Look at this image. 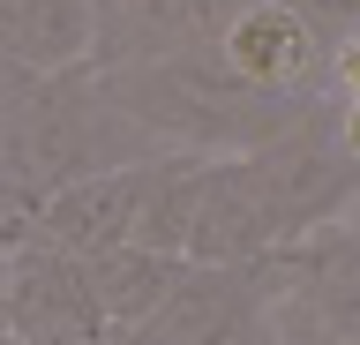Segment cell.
Returning a JSON list of instances; mask_svg holds the SVG:
<instances>
[{
  "label": "cell",
  "instance_id": "obj_17",
  "mask_svg": "<svg viewBox=\"0 0 360 345\" xmlns=\"http://www.w3.org/2000/svg\"><path fill=\"white\" fill-rule=\"evenodd\" d=\"M105 8H112V0H98V15H105Z\"/></svg>",
  "mask_w": 360,
  "mask_h": 345
},
{
  "label": "cell",
  "instance_id": "obj_11",
  "mask_svg": "<svg viewBox=\"0 0 360 345\" xmlns=\"http://www.w3.org/2000/svg\"><path fill=\"white\" fill-rule=\"evenodd\" d=\"M285 8H300V15H308V30H315L330 53L360 30V0H285Z\"/></svg>",
  "mask_w": 360,
  "mask_h": 345
},
{
  "label": "cell",
  "instance_id": "obj_13",
  "mask_svg": "<svg viewBox=\"0 0 360 345\" xmlns=\"http://www.w3.org/2000/svg\"><path fill=\"white\" fill-rule=\"evenodd\" d=\"M330 75H338V98H360V30L330 53Z\"/></svg>",
  "mask_w": 360,
  "mask_h": 345
},
{
  "label": "cell",
  "instance_id": "obj_7",
  "mask_svg": "<svg viewBox=\"0 0 360 345\" xmlns=\"http://www.w3.org/2000/svg\"><path fill=\"white\" fill-rule=\"evenodd\" d=\"M158 158H165V150H158ZM158 158H135V165H112V173H90V181L53 188L30 240L75 255V263H90V255L135 240V226H143V195H150V165H158Z\"/></svg>",
  "mask_w": 360,
  "mask_h": 345
},
{
  "label": "cell",
  "instance_id": "obj_1",
  "mask_svg": "<svg viewBox=\"0 0 360 345\" xmlns=\"http://www.w3.org/2000/svg\"><path fill=\"white\" fill-rule=\"evenodd\" d=\"M98 68V60H90ZM112 83V98L128 105L143 128H150L165 150H202V158H233V150H255L278 128L323 105V98H270L255 83L218 60V46L173 53V60H143V68H98Z\"/></svg>",
  "mask_w": 360,
  "mask_h": 345
},
{
  "label": "cell",
  "instance_id": "obj_18",
  "mask_svg": "<svg viewBox=\"0 0 360 345\" xmlns=\"http://www.w3.org/2000/svg\"><path fill=\"white\" fill-rule=\"evenodd\" d=\"M90 8H98V0H90Z\"/></svg>",
  "mask_w": 360,
  "mask_h": 345
},
{
  "label": "cell",
  "instance_id": "obj_12",
  "mask_svg": "<svg viewBox=\"0 0 360 345\" xmlns=\"http://www.w3.org/2000/svg\"><path fill=\"white\" fill-rule=\"evenodd\" d=\"M38 83H45V75H38V68H30V60H15V53L0 46V128H8V120H15V113H22V98L38 91Z\"/></svg>",
  "mask_w": 360,
  "mask_h": 345
},
{
  "label": "cell",
  "instance_id": "obj_19",
  "mask_svg": "<svg viewBox=\"0 0 360 345\" xmlns=\"http://www.w3.org/2000/svg\"><path fill=\"white\" fill-rule=\"evenodd\" d=\"M353 218H360V210H353Z\"/></svg>",
  "mask_w": 360,
  "mask_h": 345
},
{
  "label": "cell",
  "instance_id": "obj_14",
  "mask_svg": "<svg viewBox=\"0 0 360 345\" xmlns=\"http://www.w3.org/2000/svg\"><path fill=\"white\" fill-rule=\"evenodd\" d=\"M338 143H345V158L360 165V98H338Z\"/></svg>",
  "mask_w": 360,
  "mask_h": 345
},
{
  "label": "cell",
  "instance_id": "obj_3",
  "mask_svg": "<svg viewBox=\"0 0 360 345\" xmlns=\"http://www.w3.org/2000/svg\"><path fill=\"white\" fill-rule=\"evenodd\" d=\"M248 165H255L263 188H270V210H278V226H285V248L360 210V165L345 158V143H338V98L308 105L292 128L255 143Z\"/></svg>",
  "mask_w": 360,
  "mask_h": 345
},
{
  "label": "cell",
  "instance_id": "obj_5",
  "mask_svg": "<svg viewBox=\"0 0 360 345\" xmlns=\"http://www.w3.org/2000/svg\"><path fill=\"white\" fill-rule=\"evenodd\" d=\"M165 345H255L270 330V255L263 263H188L150 315Z\"/></svg>",
  "mask_w": 360,
  "mask_h": 345
},
{
  "label": "cell",
  "instance_id": "obj_15",
  "mask_svg": "<svg viewBox=\"0 0 360 345\" xmlns=\"http://www.w3.org/2000/svg\"><path fill=\"white\" fill-rule=\"evenodd\" d=\"M105 345H165V338H158L150 323H112V330H105Z\"/></svg>",
  "mask_w": 360,
  "mask_h": 345
},
{
  "label": "cell",
  "instance_id": "obj_10",
  "mask_svg": "<svg viewBox=\"0 0 360 345\" xmlns=\"http://www.w3.org/2000/svg\"><path fill=\"white\" fill-rule=\"evenodd\" d=\"M90 293H98V308H105V323H150L158 308H165V293L180 285V255L150 248V240H120V248L90 255Z\"/></svg>",
  "mask_w": 360,
  "mask_h": 345
},
{
  "label": "cell",
  "instance_id": "obj_8",
  "mask_svg": "<svg viewBox=\"0 0 360 345\" xmlns=\"http://www.w3.org/2000/svg\"><path fill=\"white\" fill-rule=\"evenodd\" d=\"M248 0H112L98 15V68H143V60H173V53L218 46L225 23Z\"/></svg>",
  "mask_w": 360,
  "mask_h": 345
},
{
  "label": "cell",
  "instance_id": "obj_16",
  "mask_svg": "<svg viewBox=\"0 0 360 345\" xmlns=\"http://www.w3.org/2000/svg\"><path fill=\"white\" fill-rule=\"evenodd\" d=\"M255 345H285V338H278V330H263V338H255Z\"/></svg>",
  "mask_w": 360,
  "mask_h": 345
},
{
  "label": "cell",
  "instance_id": "obj_6",
  "mask_svg": "<svg viewBox=\"0 0 360 345\" xmlns=\"http://www.w3.org/2000/svg\"><path fill=\"white\" fill-rule=\"evenodd\" d=\"M285 248V226L270 210L263 173L248 165V150L233 158H202L195 181V218H188V263H263Z\"/></svg>",
  "mask_w": 360,
  "mask_h": 345
},
{
  "label": "cell",
  "instance_id": "obj_9",
  "mask_svg": "<svg viewBox=\"0 0 360 345\" xmlns=\"http://www.w3.org/2000/svg\"><path fill=\"white\" fill-rule=\"evenodd\" d=\"M0 46L38 75L83 68L98 53V8L90 0H0Z\"/></svg>",
  "mask_w": 360,
  "mask_h": 345
},
{
  "label": "cell",
  "instance_id": "obj_2",
  "mask_svg": "<svg viewBox=\"0 0 360 345\" xmlns=\"http://www.w3.org/2000/svg\"><path fill=\"white\" fill-rule=\"evenodd\" d=\"M0 150L53 195V188H68V181H90V173H112V165L158 158L165 143H158L150 128L112 98V83L83 60V68L45 75L38 91L22 98V113L0 128Z\"/></svg>",
  "mask_w": 360,
  "mask_h": 345
},
{
  "label": "cell",
  "instance_id": "obj_4",
  "mask_svg": "<svg viewBox=\"0 0 360 345\" xmlns=\"http://www.w3.org/2000/svg\"><path fill=\"white\" fill-rule=\"evenodd\" d=\"M218 60L240 75V83L270 91V98H338L330 46L315 38L308 15H300V8H285V0H248L240 15L225 23Z\"/></svg>",
  "mask_w": 360,
  "mask_h": 345
}]
</instances>
